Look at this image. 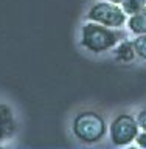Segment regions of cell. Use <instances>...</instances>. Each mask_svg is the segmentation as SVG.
Listing matches in <instances>:
<instances>
[{"label": "cell", "mask_w": 146, "mask_h": 149, "mask_svg": "<svg viewBox=\"0 0 146 149\" xmlns=\"http://www.w3.org/2000/svg\"><path fill=\"white\" fill-rule=\"evenodd\" d=\"M124 39V34L117 31L115 28L104 26L96 22H87L82 26V47H86L92 53H103L107 51Z\"/></svg>", "instance_id": "cell-1"}, {"label": "cell", "mask_w": 146, "mask_h": 149, "mask_svg": "<svg viewBox=\"0 0 146 149\" xmlns=\"http://www.w3.org/2000/svg\"><path fill=\"white\" fill-rule=\"evenodd\" d=\"M106 121L96 112H81L73 120V134L84 143H96L106 134Z\"/></svg>", "instance_id": "cell-2"}, {"label": "cell", "mask_w": 146, "mask_h": 149, "mask_svg": "<svg viewBox=\"0 0 146 149\" xmlns=\"http://www.w3.org/2000/svg\"><path fill=\"white\" fill-rule=\"evenodd\" d=\"M87 19L109 28H121L128 22V14L123 11V8L120 5L104 0V2L93 5L89 9Z\"/></svg>", "instance_id": "cell-3"}, {"label": "cell", "mask_w": 146, "mask_h": 149, "mask_svg": "<svg viewBox=\"0 0 146 149\" xmlns=\"http://www.w3.org/2000/svg\"><path fill=\"white\" fill-rule=\"evenodd\" d=\"M138 129L134 116L128 113L118 115L110 124V140L115 146H128L137 138Z\"/></svg>", "instance_id": "cell-4"}, {"label": "cell", "mask_w": 146, "mask_h": 149, "mask_svg": "<svg viewBox=\"0 0 146 149\" xmlns=\"http://www.w3.org/2000/svg\"><path fill=\"white\" fill-rule=\"evenodd\" d=\"M16 129V120L11 107L0 102V141L9 138Z\"/></svg>", "instance_id": "cell-5"}, {"label": "cell", "mask_w": 146, "mask_h": 149, "mask_svg": "<svg viewBox=\"0 0 146 149\" xmlns=\"http://www.w3.org/2000/svg\"><path fill=\"white\" fill-rule=\"evenodd\" d=\"M115 59L121 64H129L132 62L135 58V48L132 40H121L118 45L115 47Z\"/></svg>", "instance_id": "cell-6"}, {"label": "cell", "mask_w": 146, "mask_h": 149, "mask_svg": "<svg viewBox=\"0 0 146 149\" xmlns=\"http://www.w3.org/2000/svg\"><path fill=\"white\" fill-rule=\"evenodd\" d=\"M128 26L131 33L137 34H146V5L128 19Z\"/></svg>", "instance_id": "cell-7"}, {"label": "cell", "mask_w": 146, "mask_h": 149, "mask_svg": "<svg viewBox=\"0 0 146 149\" xmlns=\"http://www.w3.org/2000/svg\"><path fill=\"white\" fill-rule=\"evenodd\" d=\"M107 2H112V3H117L123 8V11L128 14V16H132L137 11H140L145 5H146V0H107Z\"/></svg>", "instance_id": "cell-8"}, {"label": "cell", "mask_w": 146, "mask_h": 149, "mask_svg": "<svg viewBox=\"0 0 146 149\" xmlns=\"http://www.w3.org/2000/svg\"><path fill=\"white\" fill-rule=\"evenodd\" d=\"M135 54L140 56L142 59H146V34H137V37L132 40Z\"/></svg>", "instance_id": "cell-9"}, {"label": "cell", "mask_w": 146, "mask_h": 149, "mask_svg": "<svg viewBox=\"0 0 146 149\" xmlns=\"http://www.w3.org/2000/svg\"><path fill=\"white\" fill-rule=\"evenodd\" d=\"M137 124H138V127L142 129V130H146V109H143L140 113L137 115Z\"/></svg>", "instance_id": "cell-10"}, {"label": "cell", "mask_w": 146, "mask_h": 149, "mask_svg": "<svg viewBox=\"0 0 146 149\" xmlns=\"http://www.w3.org/2000/svg\"><path fill=\"white\" fill-rule=\"evenodd\" d=\"M135 141H137V144L140 148L146 149V130H142V132H138L137 138H135Z\"/></svg>", "instance_id": "cell-11"}]
</instances>
